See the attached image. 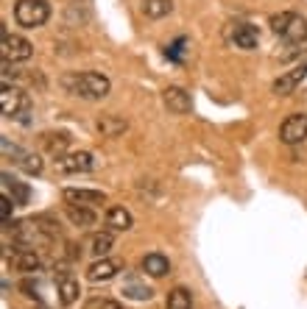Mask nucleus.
<instances>
[{
    "label": "nucleus",
    "instance_id": "f257e3e1",
    "mask_svg": "<svg viewBox=\"0 0 307 309\" xmlns=\"http://www.w3.org/2000/svg\"><path fill=\"white\" fill-rule=\"evenodd\" d=\"M62 86L81 100H103L109 95V89H112V81L106 76H101V73L87 70V73H67V76H62Z\"/></svg>",
    "mask_w": 307,
    "mask_h": 309
},
{
    "label": "nucleus",
    "instance_id": "f03ea898",
    "mask_svg": "<svg viewBox=\"0 0 307 309\" xmlns=\"http://www.w3.org/2000/svg\"><path fill=\"white\" fill-rule=\"evenodd\" d=\"M14 20L22 28H42L50 20L48 0H17L14 3Z\"/></svg>",
    "mask_w": 307,
    "mask_h": 309
},
{
    "label": "nucleus",
    "instance_id": "7ed1b4c3",
    "mask_svg": "<svg viewBox=\"0 0 307 309\" xmlns=\"http://www.w3.org/2000/svg\"><path fill=\"white\" fill-rule=\"evenodd\" d=\"M0 106H3V117L8 120H25V114L31 112V98L20 86L6 84L0 92Z\"/></svg>",
    "mask_w": 307,
    "mask_h": 309
},
{
    "label": "nucleus",
    "instance_id": "20e7f679",
    "mask_svg": "<svg viewBox=\"0 0 307 309\" xmlns=\"http://www.w3.org/2000/svg\"><path fill=\"white\" fill-rule=\"evenodd\" d=\"M0 39H3V48H0V53H3V62H28L31 56H34V45L25 39V36L20 34H8V28H0Z\"/></svg>",
    "mask_w": 307,
    "mask_h": 309
},
{
    "label": "nucleus",
    "instance_id": "39448f33",
    "mask_svg": "<svg viewBox=\"0 0 307 309\" xmlns=\"http://www.w3.org/2000/svg\"><path fill=\"white\" fill-rule=\"evenodd\" d=\"M226 39L237 50H254L260 45V31L251 22H232L226 28Z\"/></svg>",
    "mask_w": 307,
    "mask_h": 309
},
{
    "label": "nucleus",
    "instance_id": "423d86ee",
    "mask_svg": "<svg viewBox=\"0 0 307 309\" xmlns=\"http://www.w3.org/2000/svg\"><path fill=\"white\" fill-rule=\"evenodd\" d=\"M305 78H307V62H299V64H293L291 70H285L277 81H274L271 92L274 95H293V92L302 86Z\"/></svg>",
    "mask_w": 307,
    "mask_h": 309
},
{
    "label": "nucleus",
    "instance_id": "0eeeda50",
    "mask_svg": "<svg viewBox=\"0 0 307 309\" xmlns=\"http://www.w3.org/2000/svg\"><path fill=\"white\" fill-rule=\"evenodd\" d=\"M59 173H90L95 170V156L90 151H70V154L56 159Z\"/></svg>",
    "mask_w": 307,
    "mask_h": 309
},
{
    "label": "nucleus",
    "instance_id": "6e6552de",
    "mask_svg": "<svg viewBox=\"0 0 307 309\" xmlns=\"http://www.w3.org/2000/svg\"><path fill=\"white\" fill-rule=\"evenodd\" d=\"M279 140L285 145H302L307 140V114L305 112H296L279 126Z\"/></svg>",
    "mask_w": 307,
    "mask_h": 309
},
{
    "label": "nucleus",
    "instance_id": "1a4fd4ad",
    "mask_svg": "<svg viewBox=\"0 0 307 309\" xmlns=\"http://www.w3.org/2000/svg\"><path fill=\"white\" fill-rule=\"evenodd\" d=\"M123 270V259H114V256H101L93 265L87 267V279L93 284H101V281H112L114 276Z\"/></svg>",
    "mask_w": 307,
    "mask_h": 309
},
{
    "label": "nucleus",
    "instance_id": "9d476101",
    "mask_svg": "<svg viewBox=\"0 0 307 309\" xmlns=\"http://www.w3.org/2000/svg\"><path fill=\"white\" fill-rule=\"evenodd\" d=\"M162 103L165 109L171 114H187L190 112V106H193V100H190V92L182 89V86H165L162 89Z\"/></svg>",
    "mask_w": 307,
    "mask_h": 309
},
{
    "label": "nucleus",
    "instance_id": "9b49d317",
    "mask_svg": "<svg viewBox=\"0 0 307 309\" xmlns=\"http://www.w3.org/2000/svg\"><path fill=\"white\" fill-rule=\"evenodd\" d=\"M62 198H65L67 204H81V206H101L106 204V195L101 190H87V187H67L65 192H62Z\"/></svg>",
    "mask_w": 307,
    "mask_h": 309
},
{
    "label": "nucleus",
    "instance_id": "f8f14e48",
    "mask_svg": "<svg viewBox=\"0 0 307 309\" xmlns=\"http://www.w3.org/2000/svg\"><path fill=\"white\" fill-rule=\"evenodd\" d=\"M56 293H59V301H62V307H73V304L79 301V295H81V284H79V279H73V276L67 273V270H59Z\"/></svg>",
    "mask_w": 307,
    "mask_h": 309
},
{
    "label": "nucleus",
    "instance_id": "ddd939ff",
    "mask_svg": "<svg viewBox=\"0 0 307 309\" xmlns=\"http://www.w3.org/2000/svg\"><path fill=\"white\" fill-rule=\"evenodd\" d=\"M140 267H143V273L154 276V279H162V276L171 273V259H168L165 253H159V251H151V253H145L143 259H140Z\"/></svg>",
    "mask_w": 307,
    "mask_h": 309
},
{
    "label": "nucleus",
    "instance_id": "4468645a",
    "mask_svg": "<svg viewBox=\"0 0 307 309\" xmlns=\"http://www.w3.org/2000/svg\"><path fill=\"white\" fill-rule=\"evenodd\" d=\"M103 226H106L109 232H129L131 226H134V218H131V212L126 206H109Z\"/></svg>",
    "mask_w": 307,
    "mask_h": 309
},
{
    "label": "nucleus",
    "instance_id": "2eb2a0df",
    "mask_svg": "<svg viewBox=\"0 0 307 309\" xmlns=\"http://www.w3.org/2000/svg\"><path fill=\"white\" fill-rule=\"evenodd\" d=\"M11 265L17 267V270H22V273H36V270H42V259H39V253L34 251V248H17L14 253H11Z\"/></svg>",
    "mask_w": 307,
    "mask_h": 309
},
{
    "label": "nucleus",
    "instance_id": "dca6fc26",
    "mask_svg": "<svg viewBox=\"0 0 307 309\" xmlns=\"http://www.w3.org/2000/svg\"><path fill=\"white\" fill-rule=\"evenodd\" d=\"M70 142H73V137L67 131H48V134H42V145H45V151H48L50 156H65V154H70Z\"/></svg>",
    "mask_w": 307,
    "mask_h": 309
},
{
    "label": "nucleus",
    "instance_id": "f3484780",
    "mask_svg": "<svg viewBox=\"0 0 307 309\" xmlns=\"http://www.w3.org/2000/svg\"><path fill=\"white\" fill-rule=\"evenodd\" d=\"M65 212H67V220H70L73 226H79V229H90V226H95V220H98V215H95L93 206L67 204Z\"/></svg>",
    "mask_w": 307,
    "mask_h": 309
},
{
    "label": "nucleus",
    "instance_id": "a211bd4d",
    "mask_svg": "<svg viewBox=\"0 0 307 309\" xmlns=\"http://www.w3.org/2000/svg\"><path fill=\"white\" fill-rule=\"evenodd\" d=\"M95 128L101 131V137H120L129 128V120L120 117V114H103V117H98Z\"/></svg>",
    "mask_w": 307,
    "mask_h": 309
},
{
    "label": "nucleus",
    "instance_id": "6ab92c4d",
    "mask_svg": "<svg viewBox=\"0 0 307 309\" xmlns=\"http://www.w3.org/2000/svg\"><path fill=\"white\" fill-rule=\"evenodd\" d=\"M3 184H6V192L14 198L17 206L31 204V187H28L25 181H17V178H11L8 173H3Z\"/></svg>",
    "mask_w": 307,
    "mask_h": 309
},
{
    "label": "nucleus",
    "instance_id": "aec40b11",
    "mask_svg": "<svg viewBox=\"0 0 307 309\" xmlns=\"http://www.w3.org/2000/svg\"><path fill=\"white\" fill-rule=\"evenodd\" d=\"M285 45H305L307 42V20L305 17H293L291 20V25H288V31L282 36H279Z\"/></svg>",
    "mask_w": 307,
    "mask_h": 309
},
{
    "label": "nucleus",
    "instance_id": "412c9836",
    "mask_svg": "<svg viewBox=\"0 0 307 309\" xmlns=\"http://www.w3.org/2000/svg\"><path fill=\"white\" fill-rule=\"evenodd\" d=\"M114 232H98V234H93L90 237V253H93L95 259H101V256H109V251L114 248V237H112Z\"/></svg>",
    "mask_w": 307,
    "mask_h": 309
},
{
    "label": "nucleus",
    "instance_id": "4be33fe9",
    "mask_svg": "<svg viewBox=\"0 0 307 309\" xmlns=\"http://www.w3.org/2000/svg\"><path fill=\"white\" fill-rule=\"evenodd\" d=\"M165 309H193V293L187 287H173L165 298Z\"/></svg>",
    "mask_w": 307,
    "mask_h": 309
},
{
    "label": "nucleus",
    "instance_id": "5701e85b",
    "mask_svg": "<svg viewBox=\"0 0 307 309\" xmlns=\"http://www.w3.org/2000/svg\"><path fill=\"white\" fill-rule=\"evenodd\" d=\"M14 164L22 170V173H28V176H39V173H42V156L31 154V151H22V154L14 159Z\"/></svg>",
    "mask_w": 307,
    "mask_h": 309
},
{
    "label": "nucleus",
    "instance_id": "b1692460",
    "mask_svg": "<svg viewBox=\"0 0 307 309\" xmlns=\"http://www.w3.org/2000/svg\"><path fill=\"white\" fill-rule=\"evenodd\" d=\"M123 295L131 298V301H151L154 290L148 284H140L137 279H129V281H123Z\"/></svg>",
    "mask_w": 307,
    "mask_h": 309
},
{
    "label": "nucleus",
    "instance_id": "393cba45",
    "mask_svg": "<svg viewBox=\"0 0 307 309\" xmlns=\"http://www.w3.org/2000/svg\"><path fill=\"white\" fill-rule=\"evenodd\" d=\"M173 11V0H145L143 3V14L151 20H159V17H168Z\"/></svg>",
    "mask_w": 307,
    "mask_h": 309
},
{
    "label": "nucleus",
    "instance_id": "a878e982",
    "mask_svg": "<svg viewBox=\"0 0 307 309\" xmlns=\"http://www.w3.org/2000/svg\"><path fill=\"white\" fill-rule=\"evenodd\" d=\"M293 17H296L293 11H279V14H274L271 20H268V25H271V31H274L277 36H282V34L288 31V25H291Z\"/></svg>",
    "mask_w": 307,
    "mask_h": 309
},
{
    "label": "nucleus",
    "instance_id": "bb28decb",
    "mask_svg": "<svg viewBox=\"0 0 307 309\" xmlns=\"http://www.w3.org/2000/svg\"><path fill=\"white\" fill-rule=\"evenodd\" d=\"M185 50H187V36H179V39H173V42L165 48V56L171 59V62H182V59H185Z\"/></svg>",
    "mask_w": 307,
    "mask_h": 309
},
{
    "label": "nucleus",
    "instance_id": "cd10ccee",
    "mask_svg": "<svg viewBox=\"0 0 307 309\" xmlns=\"http://www.w3.org/2000/svg\"><path fill=\"white\" fill-rule=\"evenodd\" d=\"M14 198L8 195V192H3V198H0V220H3V229H8L11 226V212H14Z\"/></svg>",
    "mask_w": 307,
    "mask_h": 309
},
{
    "label": "nucleus",
    "instance_id": "c85d7f7f",
    "mask_svg": "<svg viewBox=\"0 0 307 309\" xmlns=\"http://www.w3.org/2000/svg\"><path fill=\"white\" fill-rule=\"evenodd\" d=\"M20 290H22V295H28V298H36V301H42V295H39V281L25 279V281L20 284Z\"/></svg>",
    "mask_w": 307,
    "mask_h": 309
},
{
    "label": "nucleus",
    "instance_id": "c756f323",
    "mask_svg": "<svg viewBox=\"0 0 307 309\" xmlns=\"http://www.w3.org/2000/svg\"><path fill=\"white\" fill-rule=\"evenodd\" d=\"M87 309H123V304L112 301V298H93L87 304Z\"/></svg>",
    "mask_w": 307,
    "mask_h": 309
},
{
    "label": "nucleus",
    "instance_id": "7c9ffc66",
    "mask_svg": "<svg viewBox=\"0 0 307 309\" xmlns=\"http://www.w3.org/2000/svg\"><path fill=\"white\" fill-rule=\"evenodd\" d=\"M8 78L14 81V78H17V70L11 67V62H3V86L8 84Z\"/></svg>",
    "mask_w": 307,
    "mask_h": 309
}]
</instances>
